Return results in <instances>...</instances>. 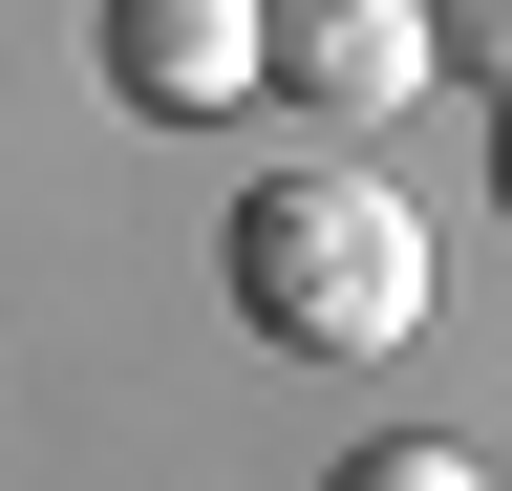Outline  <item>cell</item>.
Listing matches in <instances>:
<instances>
[{"mask_svg":"<svg viewBox=\"0 0 512 491\" xmlns=\"http://www.w3.org/2000/svg\"><path fill=\"white\" fill-rule=\"evenodd\" d=\"M235 321L299 342V363H384L427 321V214L384 193V171H278V193H235Z\"/></svg>","mask_w":512,"mask_h":491,"instance_id":"cell-1","label":"cell"},{"mask_svg":"<svg viewBox=\"0 0 512 491\" xmlns=\"http://www.w3.org/2000/svg\"><path fill=\"white\" fill-rule=\"evenodd\" d=\"M491 214H512V129H491Z\"/></svg>","mask_w":512,"mask_h":491,"instance_id":"cell-6","label":"cell"},{"mask_svg":"<svg viewBox=\"0 0 512 491\" xmlns=\"http://www.w3.org/2000/svg\"><path fill=\"white\" fill-rule=\"evenodd\" d=\"M427 22H448V65H470V86H512V0H427Z\"/></svg>","mask_w":512,"mask_h":491,"instance_id":"cell-5","label":"cell"},{"mask_svg":"<svg viewBox=\"0 0 512 491\" xmlns=\"http://www.w3.org/2000/svg\"><path fill=\"white\" fill-rule=\"evenodd\" d=\"M427 65H448V22H427V0H278V86L320 107V129H384Z\"/></svg>","mask_w":512,"mask_h":491,"instance_id":"cell-3","label":"cell"},{"mask_svg":"<svg viewBox=\"0 0 512 491\" xmlns=\"http://www.w3.org/2000/svg\"><path fill=\"white\" fill-rule=\"evenodd\" d=\"M107 86L128 107H256L278 86V0H107Z\"/></svg>","mask_w":512,"mask_h":491,"instance_id":"cell-2","label":"cell"},{"mask_svg":"<svg viewBox=\"0 0 512 491\" xmlns=\"http://www.w3.org/2000/svg\"><path fill=\"white\" fill-rule=\"evenodd\" d=\"M342 491H491L470 449H427V427H384V449H342Z\"/></svg>","mask_w":512,"mask_h":491,"instance_id":"cell-4","label":"cell"}]
</instances>
